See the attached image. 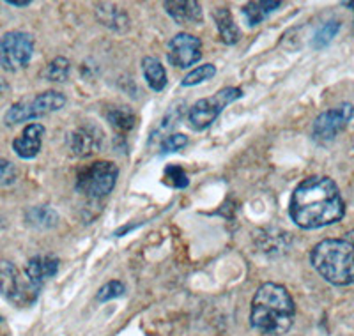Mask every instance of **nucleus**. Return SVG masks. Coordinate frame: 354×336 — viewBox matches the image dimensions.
Instances as JSON below:
<instances>
[{
  "instance_id": "0eeeda50",
  "label": "nucleus",
  "mask_w": 354,
  "mask_h": 336,
  "mask_svg": "<svg viewBox=\"0 0 354 336\" xmlns=\"http://www.w3.org/2000/svg\"><path fill=\"white\" fill-rule=\"evenodd\" d=\"M243 96V91L238 87H225L213 94L211 97H204V100L197 101V103L189 109L188 112V122L189 126L197 131L209 128L213 124L216 117L223 112L225 106L230 103L238 101Z\"/></svg>"
},
{
  "instance_id": "4468645a",
  "label": "nucleus",
  "mask_w": 354,
  "mask_h": 336,
  "mask_svg": "<svg viewBox=\"0 0 354 336\" xmlns=\"http://www.w3.org/2000/svg\"><path fill=\"white\" fill-rule=\"evenodd\" d=\"M169 17L176 21L177 25H189V27H197L204 20V12L202 6L195 0H185V2H165L163 4Z\"/></svg>"
},
{
  "instance_id": "20e7f679",
  "label": "nucleus",
  "mask_w": 354,
  "mask_h": 336,
  "mask_svg": "<svg viewBox=\"0 0 354 336\" xmlns=\"http://www.w3.org/2000/svg\"><path fill=\"white\" fill-rule=\"evenodd\" d=\"M39 287L21 274L20 269L9 261H0V294L6 301L17 306L27 308L32 306L39 296Z\"/></svg>"
},
{
  "instance_id": "c85d7f7f",
  "label": "nucleus",
  "mask_w": 354,
  "mask_h": 336,
  "mask_svg": "<svg viewBox=\"0 0 354 336\" xmlns=\"http://www.w3.org/2000/svg\"><path fill=\"white\" fill-rule=\"evenodd\" d=\"M8 84H6L4 80H2V78H0V96H4L6 93H8Z\"/></svg>"
},
{
  "instance_id": "a878e982",
  "label": "nucleus",
  "mask_w": 354,
  "mask_h": 336,
  "mask_svg": "<svg viewBox=\"0 0 354 336\" xmlns=\"http://www.w3.org/2000/svg\"><path fill=\"white\" fill-rule=\"evenodd\" d=\"M17 179H18L17 167H15L9 160L0 158V188L15 185Z\"/></svg>"
},
{
  "instance_id": "393cba45",
  "label": "nucleus",
  "mask_w": 354,
  "mask_h": 336,
  "mask_svg": "<svg viewBox=\"0 0 354 336\" xmlns=\"http://www.w3.org/2000/svg\"><path fill=\"white\" fill-rule=\"evenodd\" d=\"M124 292H126L124 283H122V281L113 280V281H109L105 287L100 288V292H97L96 299L100 301V303H105V301L115 299V297H121Z\"/></svg>"
},
{
  "instance_id": "2eb2a0df",
  "label": "nucleus",
  "mask_w": 354,
  "mask_h": 336,
  "mask_svg": "<svg viewBox=\"0 0 354 336\" xmlns=\"http://www.w3.org/2000/svg\"><path fill=\"white\" fill-rule=\"evenodd\" d=\"M214 25L218 28V34H220L221 41L225 44H236L241 39V32H239L238 25L234 21L232 12L227 8H218L213 12Z\"/></svg>"
},
{
  "instance_id": "f8f14e48",
  "label": "nucleus",
  "mask_w": 354,
  "mask_h": 336,
  "mask_svg": "<svg viewBox=\"0 0 354 336\" xmlns=\"http://www.w3.org/2000/svg\"><path fill=\"white\" fill-rule=\"evenodd\" d=\"M44 126L32 122V124L25 126L24 131L20 136H17L12 140V151L17 152V156L21 160H32L39 154L41 145H43V136H44Z\"/></svg>"
},
{
  "instance_id": "f03ea898",
  "label": "nucleus",
  "mask_w": 354,
  "mask_h": 336,
  "mask_svg": "<svg viewBox=\"0 0 354 336\" xmlns=\"http://www.w3.org/2000/svg\"><path fill=\"white\" fill-rule=\"evenodd\" d=\"M294 317L296 304L283 285L270 281L257 288L250 310V324L255 331L264 336H282L292 328Z\"/></svg>"
},
{
  "instance_id": "423d86ee",
  "label": "nucleus",
  "mask_w": 354,
  "mask_h": 336,
  "mask_svg": "<svg viewBox=\"0 0 354 336\" xmlns=\"http://www.w3.org/2000/svg\"><path fill=\"white\" fill-rule=\"evenodd\" d=\"M64 94L57 93V91H46V93L37 94L32 100H24L12 104L6 113L4 120L8 126H17L57 112V110L64 109Z\"/></svg>"
},
{
  "instance_id": "5701e85b",
  "label": "nucleus",
  "mask_w": 354,
  "mask_h": 336,
  "mask_svg": "<svg viewBox=\"0 0 354 336\" xmlns=\"http://www.w3.org/2000/svg\"><path fill=\"white\" fill-rule=\"evenodd\" d=\"M216 75V68L213 64H202L198 68H195L194 71H189L188 75L183 78V85L185 87H194V85L202 84V82L209 80L213 76Z\"/></svg>"
},
{
  "instance_id": "39448f33",
  "label": "nucleus",
  "mask_w": 354,
  "mask_h": 336,
  "mask_svg": "<svg viewBox=\"0 0 354 336\" xmlns=\"http://www.w3.org/2000/svg\"><path fill=\"white\" fill-rule=\"evenodd\" d=\"M117 177L119 168L112 161H94L78 172L75 189L87 198H103L115 188Z\"/></svg>"
},
{
  "instance_id": "1a4fd4ad",
  "label": "nucleus",
  "mask_w": 354,
  "mask_h": 336,
  "mask_svg": "<svg viewBox=\"0 0 354 336\" xmlns=\"http://www.w3.org/2000/svg\"><path fill=\"white\" fill-rule=\"evenodd\" d=\"M354 115V106L351 103L338 104L335 109L322 112L317 119L314 120L312 126V136L314 140L321 142V144H328V142L335 140L347 124L351 122Z\"/></svg>"
},
{
  "instance_id": "2f4dec72",
  "label": "nucleus",
  "mask_w": 354,
  "mask_h": 336,
  "mask_svg": "<svg viewBox=\"0 0 354 336\" xmlns=\"http://www.w3.org/2000/svg\"><path fill=\"white\" fill-rule=\"evenodd\" d=\"M0 322H2V315H0Z\"/></svg>"
},
{
  "instance_id": "a211bd4d",
  "label": "nucleus",
  "mask_w": 354,
  "mask_h": 336,
  "mask_svg": "<svg viewBox=\"0 0 354 336\" xmlns=\"http://www.w3.org/2000/svg\"><path fill=\"white\" fill-rule=\"evenodd\" d=\"M96 8L97 20L105 25V27L117 30V32H122L124 28H128V15L121 8H117L113 4H97Z\"/></svg>"
},
{
  "instance_id": "cd10ccee",
  "label": "nucleus",
  "mask_w": 354,
  "mask_h": 336,
  "mask_svg": "<svg viewBox=\"0 0 354 336\" xmlns=\"http://www.w3.org/2000/svg\"><path fill=\"white\" fill-rule=\"evenodd\" d=\"M6 4L12 6V8H28V6H30V0H25V2H18V0H8Z\"/></svg>"
},
{
  "instance_id": "6e6552de",
  "label": "nucleus",
  "mask_w": 354,
  "mask_h": 336,
  "mask_svg": "<svg viewBox=\"0 0 354 336\" xmlns=\"http://www.w3.org/2000/svg\"><path fill=\"white\" fill-rule=\"evenodd\" d=\"M34 55V37L21 30H9L0 37V68L17 73L27 68Z\"/></svg>"
},
{
  "instance_id": "9d476101",
  "label": "nucleus",
  "mask_w": 354,
  "mask_h": 336,
  "mask_svg": "<svg viewBox=\"0 0 354 336\" xmlns=\"http://www.w3.org/2000/svg\"><path fill=\"white\" fill-rule=\"evenodd\" d=\"M202 59V41L188 32H179L169 41V62L177 69H188Z\"/></svg>"
},
{
  "instance_id": "b1692460",
  "label": "nucleus",
  "mask_w": 354,
  "mask_h": 336,
  "mask_svg": "<svg viewBox=\"0 0 354 336\" xmlns=\"http://www.w3.org/2000/svg\"><path fill=\"white\" fill-rule=\"evenodd\" d=\"M163 180H165L169 186L177 189H183L189 185L188 176H186V172L179 167V165H169V167L165 168V174H163Z\"/></svg>"
},
{
  "instance_id": "6ab92c4d",
  "label": "nucleus",
  "mask_w": 354,
  "mask_h": 336,
  "mask_svg": "<svg viewBox=\"0 0 354 336\" xmlns=\"http://www.w3.org/2000/svg\"><path fill=\"white\" fill-rule=\"evenodd\" d=\"M25 221L30 227L46 230V228H53L59 223V214L48 205H36V207H30L25 211Z\"/></svg>"
},
{
  "instance_id": "bb28decb",
  "label": "nucleus",
  "mask_w": 354,
  "mask_h": 336,
  "mask_svg": "<svg viewBox=\"0 0 354 336\" xmlns=\"http://www.w3.org/2000/svg\"><path fill=\"white\" fill-rule=\"evenodd\" d=\"M186 145H188V136L183 135V133H174V135L167 136L165 140H163V144H161V154L181 151Z\"/></svg>"
},
{
  "instance_id": "9b49d317",
  "label": "nucleus",
  "mask_w": 354,
  "mask_h": 336,
  "mask_svg": "<svg viewBox=\"0 0 354 336\" xmlns=\"http://www.w3.org/2000/svg\"><path fill=\"white\" fill-rule=\"evenodd\" d=\"M103 145V133L97 126L85 124L71 133L69 149L77 158H88L96 154Z\"/></svg>"
},
{
  "instance_id": "7c9ffc66",
  "label": "nucleus",
  "mask_w": 354,
  "mask_h": 336,
  "mask_svg": "<svg viewBox=\"0 0 354 336\" xmlns=\"http://www.w3.org/2000/svg\"><path fill=\"white\" fill-rule=\"evenodd\" d=\"M2 227H4V223H2V220H0V228H2Z\"/></svg>"
},
{
  "instance_id": "f3484780",
  "label": "nucleus",
  "mask_w": 354,
  "mask_h": 336,
  "mask_svg": "<svg viewBox=\"0 0 354 336\" xmlns=\"http://www.w3.org/2000/svg\"><path fill=\"white\" fill-rule=\"evenodd\" d=\"M142 73L154 93H161L167 87V71L156 57H144L142 59Z\"/></svg>"
},
{
  "instance_id": "c756f323",
  "label": "nucleus",
  "mask_w": 354,
  "mask_h": 336,
  "mask_svg": "<svg viewBox=\"0 0 354 336\" xmlns=\"http://www.w3.org/2000/svg\"><path fill=\"white\" fill-rule=\"evenodd\" d=\"M344 6H346V8H351L354 11V2H344Z\"/></svg>"
},
{
  "instance_id": "4be33fe9",
  "label": "nucleus",
  "mask_w": 354,
  "mask_h": 336,
  "mask_svg": "<svg viewBox=\"0 0 354 336\" xmlns=\"http://www.w3.org/2000/svg\"><path fill=\"white\" fill-rule=\"evenodd\" d=\"M338 30H340V24H338V21H328V24H324L319 28L317 32H315L312 46H314L315 50L326 48L328 44L333 41V37L338 34Z\"/></svg>"
},
{
  "instance_id": "7ed1b4c3",
  "label": "nucleus",
  "mask_w": 354,
  "mask_h": 336,
  "mask_svg": "<svg viewBox=\"0 0 354 336\" xmlns=\"http://www.w3.org/2000/svg\"><path fill=\"white\" fill-rule=\"evenodd\" d=\"M310 262L328 283L347 287L354 283V230L338 239H324L310 253Z\"/></svg>"
},
{
  "instance_id": "ddd939ff",
  "label": "nucleus",
  "mask_w": 354,
  "mask_h": 336,
  "mask_svg": "<svg viewBox=\"0 0 354 336\" xmlns=\"http://www.w3.org/2000/svg\"><path fill=\"white\" fill-rule=\"evenodd\" d=\"M59 259L53 255H36L25 265V277L32 281L36 287H43V283L53 278L59 271Z\"/></svg>"
},
{
  "instance_id": "412c9836",
  "label": "nucleus",
  "mask_w": 354,
  "mask_h": 336,
  "mask_svg": "<svg viewBox=\"0 0 354 336\" xmlns=\"http://www.w3.org/2000/svg\"><path fill=\"white\" fill-rule=\"evenodd\" d=\"M71 64L66 57H55L46 68H44L43 76L48 82H66L69 76Z\"/></svg>"
},
{
  "instance_id": "f257e3e1",
  "label": "nucleus",
  "mask_w": 354,
  "mask_h": 336,
  "mask_svg": "<svg viewBox=\"0 0 354 336\" xmlns=\"http://www.w3.org/2000/svg\"><path fill=\"white\" fill-rule=\"evenodd\" d=\"M346 214L340 189L326 176L308 177L294 189L289 202V216L299 228L314 230L340 221Z\"/></svg>"
},
{
  "instance_id": "aec40b11",
  "label": "nucleus",
  "mask_w": 354,
  "mask_h": 336,
  "mask_svg": "<svg viewBox=\"0 0 354 336\" xmlns=\"http://www.w3.org/2000/svg\"><path fill=\"white\" fill-rule=\"evenodd\" d=\"M106 120L115 131L128 133L135 126V113L129 106H113L106 112Z\"/></svg>"
},
{
  "instance_id": "dca6fc26",
  "label": "nucleus",
  "mask_w": 354,
  "mask_h": 336,
  "mask_svg": "<svg viewBox=\"0 0 354 336\" xmlns=\"http://www.w3.org/2000/svg\"><path fill=\"white\" fill-rule=\"evenodd\" d=\"M282 6L278 0H261V2H248L243 6V17L246 18L248 27H257L266 18L270 17L271 12L277 11Z\"/></svg>"
}]
</instances>
